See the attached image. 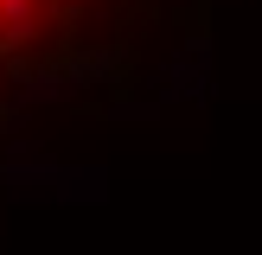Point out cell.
<instances>
[{"label":"cell","instance_id":"cell-1","mask_svg":"<svg viewBox=\"0 0 262 255\" xmlns=\"http://www.w3.org/2000/svg\"><path fill=\"white\" fill-rule=\"evenodd\" d=\"M128 13L135 0H0V70H45Z\"/></svg>","mask_w":262,"mask_h":255}]
</instances>
